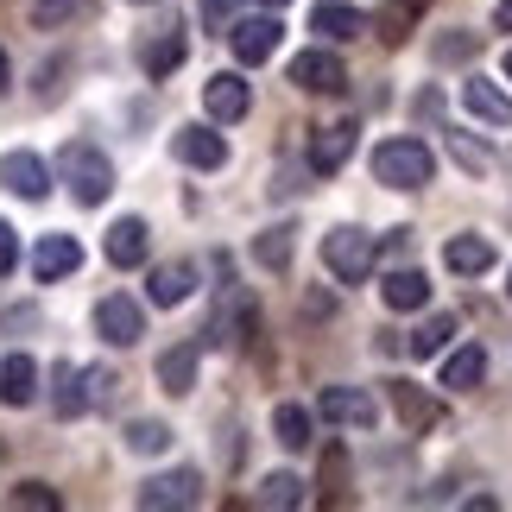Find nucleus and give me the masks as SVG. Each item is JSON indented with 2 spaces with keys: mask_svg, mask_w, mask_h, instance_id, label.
Segmentation results:
<instances>
[{
  "mask_svg": "<svg viewBox=\"0 0 512 512\" xmlns=\"http://www.w3.org/2000/svg\"><path fill=\"white\" fill-rule=\"evenodd\" d=\"M506 76H512V51H506Z\"/></svg>",
  "mask_w": 512,
  "mask_h": 512,
  "instance_id": "41",
  "label": "nucleus"
},
{
  "mask_svg": "<svg viewBox=\"0 0 512 512\" xmlns=\"http://www.w3.org/2000/svg\"><path fill=\"white\" fill-rule=\"evenodd\" d=\"M373 177H380L386 190H424L430 177H437V152H430L418 133H405V140H386L373 152Z\"/></svg>",
  "mask_w": 512,
  "mask_h": 512,
  "instance_id": "1",
  "label": "nucleus"
},
{
  "mask_svg": "<svg viewBox=\"0 0 512 512\" xmlns=\"http://www.w3.org/2000/svg\"><path fill=\"white\" fill-rule=\"evenodd\" d=\"M468 51H475V38H468V32H456V38H443V57H468Z\"/></svg>",
  "mask_w": 512,
  "mask_h": 512,
  "instance_id": "37",
  "label": "nucleus"
},
{
  "mask_svg": "<svg viewBox=\"0 0 512 512\" xmlns=\"http://www.w3.org/2000/svg\"><path fill=\"white\" fill-rule=\"evenodd\" d=\"M127 449H133V456H165V449H171V430L159 418H140V424H127Z\"/></svg>",
  "mask_w": 512,
  "mask_h": 512,
  "instance_id": "29",
  "label": "nucleus"
},
{
  "mask_svg": "<svg viewBox=\"0 0 512 512\" xmlns=\"http://www.w3.org/2000/svg\"><path fill=\"white\" fill-rule=\"evenodd\" d=\"M0 184L13 196H26V203H38V196L51 190V171H45L38 152H7V159H0Z\"/></svg>",
  "mask_w": 512,
  "mask_h": 512,
  "instance_id": "14",
  "label": "nucleus"
},
{
  "mask_svg": "<svg viewBox=\"0 0 512 512\" xmlns=\"http://www.w3.org/2000/svg\"><path fill=\"white\" fill-rule=\"evenodd\" d=\"M494 26H500V32H512V0H500V13H494Z\"/></svg>",
  "mask_w": 512,
  "mask_h": 512,
  "instance_id": "38",
  "label": "nucleus"
},
{
  "mask_svg": "<svg viewBox=\"0 0 512 512\" xmlns=\"http://www.w3.org/2000/svg\"><path fill=\"white\" fill-rule=\"evenodd\" d=\"M140 500L146 512H177V506H196L203 500V475L196 468H171V475H152V481H140Z\"/></svg>",
  "mask_w": 512,
  "mask_h": 512,
  "instance_id": "4",
  "label": "nucleus"
},
{
  "mask_svg": "<svg viewBox=\"0 0 512 512\" xmlns=\"http://www.w3.org/2000/svg\"><path fill=\"white\" fill-rule=\"evenodd\" d=\"M102 253H108V266H146V222L140 215H121V222L108 228V241H102Z\"/></svg>",
  "mask_w": 512,
  "mask_h": 512,
  "instance_id": "17",
  "label": "nucleus"
},
{
  "mask_svg": "<svg viewBox=\"0 0 512 512\" xmlns=\"http://www.w3.org/2000/svg\"><path fill=\"white\" fill-rule=\"evenodd\" d=\"M494 241H487V234H456V241L443 247V266L456 272V279H481V272H494Z\"/></svg>",
  "mask_w": 512,
  "mask_h": 512,
  "instance_id": "15",
  "label": "nucleus"
},
{
  "mask_svg": "<svg viewBox=\"0 0 512 512\" xmlns=\"http://www.w3.org/2000/svg\"><path fill=\"white\" fill-rule=\"evenodd\" d=\"M95 336L114 342V348H133V342L146 336V310L133 304V298H121V291H114V298L95 304Z\"/></svg>",
  "mask_w": 512,
  "mask_h": 512,
  "instance_id": "5",
  "label": "nucleus"
},
{
  "mask_svg": "<svg viewBox=\"0 0 512 512\" xmlns=\"http://www.w3.org/2000/svg\"><path fill=\"white\" fill-rule=\"evenodd\" d=\"M171 152H177L184 165H196V171H222V165H228V140H222L215 127H184V133L171 140Z\"/></svg>",
  "mask_w": 512,
  "mask_h": 512,
  "instance_id": "13",
  "label": "nucleus"
},
{
  "mask_svg": "<svg viewBox=\"0 0 512 512\" xmlns=\"http://www.w3.org/2000/svg\"><path fill=\"white\" fill-rule=\"evenodd\" d=\"M76 266H83V247H76L70 234H45V241L32 247V272H38V279H45V285H57V279H70Z\"/></svg>",
  "mask_w": 512,
  "mask_h": 512,
  "instance_id": "16",
  "label": "nucleus"
},
{
  "mask_svg": "<svg viewBox=\"0 0 512 512\" xmlns=\"http://www.w3.org/2000/svg\"><path fill=\"white\" fill-rule=\"evenodd\" d=\"M0 399L7 405H32L38 399V361L32 354H7V361H0Z\"/></svg>",
  "mask_w": 512,
  "mask_h": 512,
  "instance_id": "21",
  "label": "nucleus"
},
{
  "mask_svg": "<svg viewBox=\"0 0 512 512\" xmlns=\"http://www.w3.org/2000/svg\"><path fill=\"white\" fill-rule=\"evenodd\" d=\"M13 89V64H7V51H0V95Z\"/></svg>",
  "mask_w": 512,
  "mask_h": 512,
  "instance_id": "39",
  "label": "nucleus"
},
{
  "mask_svg": "<svg viewBox=\"0 0 512 512\" xmlns=\"http://www.w3.org/2000/svg\"><path fill=\"white\" fill-rule=\"evenodd\" d=\"M386 399H392V411H399V424L411 430V437H424V430L443 424V405L430 399L418 380H386Z\"/></svg>",
  "mask_w": 512,
  "mask_h": 512,
  "instance_id": "7",
  "label": "nucleus"
},
{
  "mask_svg": "<svg viewBox=\"0 0 512 512\" xmlns=\"http://www.w3.org/2000/svg\"><path fill=\"white\" fill-rule=\"evenodd\" d=\"M13 266H19V234H13L7 222H0V279H7Z\"/></svg>",
  "mask_w": 512,
  "mask_h": 512,
  "instance_id": "35",
  "label": "nucleus"
},
{
  "mask_svg": "<svg viewBox=\"0 0 512 512\" xmlns=\"http://www.w3.org/2000/svg\"><path fill=\"white\" fill-rule=\"evenodd\" d=\"M481 380H487V348H475V342H468V348H456V354L443 361V386H456V392H475Z\"/></svg>",
  "mask_w": 512,
  "mask_h": 512,
  "instance_id": "23",
  "label": "nucleus"
},
{
  "mask_svg": "<svg viewBox=\"0 0 512 512\" xmlns=\"http://www.w3.org/2000/svg\"><path fill=\"white\" fill-rule=\"evenodd\" d=\"M449 336H456V317H449V310H443V317H430V323H418V329H411V354H418V361H430V354H437V348H449Z\"/></svg>",
  "mask_w": 512,
  "mask_h": 512,
  "instance_id": "28",
  "label": "nucleus"
},
{
  "mask_svg": "<svg viewBox=\"0 0 512 512\" xmlns=\"http://www.w3.org/2000/svg\"><path fill=\"white\" fill-rule=\"evenodd\" d=\"M184 26H165V32H152L146 45H140V64H146V76H171L177 64H184Z\"/></svg>",
  "mask_w": 512,
  "mask_h": 512,
  "instance_id": "20",
  "label": "nucleus"
},
{
  "mask_svg": "<svg viewBox=\"0 0 512 512\" xmlns=\"http://www.w3.org/2000/svg\"><path fill=\"white\" fill-rule=\"evenodd\" d=\"M449 152H456V165L475 171V177H487V165H494V152H487L475 133H449Z\"/></svg>",
  "mask_w": 512,
  "mask_h": 512,
  "instance_id": "32",
  "label": "nucleus"
},
{
  "mask_svg": "<svg viewBox=\"0 0 512 512\" xmlns=\"http://www.w3.org/2000/svg\"><path fill=\"white\" fill-rule=\"evenodd\" d=\"M462 102H468V114H475V121H487V127H512V95L500 89V83H468L462 89Z\"/></svg>",
  "mask_w": 512,
  "mask_h": 512,
  "instance_id": "19",
  "label": "nucleus"
},
{
  "mask_svg": "<svg viewBox=\"0 0 512 512\" xmlns=\"http://www.w3.org/2000/svg\"><path fill=\"white\" fill-rule=\"evenodd\" d=\"M380 298H386V310H424L430 304V279H424V272H411V266H399V272H386Z\"/></svg>",
  "mask_w": 512,
  "mask_h": 512,
  "instance_id": "22",
  "label": "nucleus"
},
{
  "mask_svg": "<svg viewBox=\"0 0 512 512\" xmlns=\"http://www.w3.org/2000/svg\"><path fill=\"white\" fill-rule=\"evenodd\" d=\"M253 7H285V0H253Z\"/></svg>",
  "mask_w": 512,
  "mask_h": 512,
  "instance_id": "40",
  "label": "nucleus"
},
{
  "mask_svg": "<svg viewBox=\"0 0 512 512\" xmlns=\"http://www.w3.org/2000/svg\"><path fill=\"white\" fill-rule=\"evenodd\" d=\"M272 437H279L285 449H310V411L285 399L279 411H272Z\"/></svg>",
  "mask_w": 512,
  "mask_h": 512,
  "instance_id": "27",
  "label": "nucleus"
},
{
  "mask_svg": "<svg viewBox=\"0 0 512 512\" xmlns=\"http://www.w3.org/2000/svg\"><path fill=\"white\" fill-rule=\"evenodd\" d=\"M51 405H57V418H83L89 411V386H83V367H57V392H51Z\"/></svg>",
  "mask_w": 512,
  "mask_h": 512,
  "instance_id": "26",
  "label": "nucleus"
},
{
  "mask_svg": "<svg viewBox=\"0 0 512 512\" xmlns=\"http://www.w3.org/2000/svg\"><path fill=\"white\" fill-rule=\"evenodd\" d=\"M190 291H196V266H190V260H171V266H159V272H152L146 298L159 304V310H177V304L190 298Z\"/></svg>",
  "mask_w": 512,
  "mask_h": 512,
  "instance_id": "18",
  "label": "nucleus"
},
{
  "mask_svg": "<svg viewBox=\"0 0 512 512\" xmlns=\"http://www.w3.org/2000/svg\"><path fill=\"white\" fill-rule=\"evenodd\" d=\"M13 506H32V512H57V494L45 481H19L13 487Z\"/></svg>",
  "mask_w": 512,
  "mask_h": 512,
  "instance_id": "34",
  "label": "nucleus"
},
{
  "mask_svg": "<svg viewBox=\"0 0 512 512\" xmlns=\"http://www.w3.org/2000/svg\"><path fill=\"white\" fill-rule=\"evenodd\" d=\"M373 260H380V247H373L367 228H329L323 234V266L336 272V285H361Z\"/></svg>",
  "mask_w": 512,
  "mask_h": 512,
  "instance_id": "2",
  "label": "nucleus"
},
{
  "mask_svg": "<svg viewBox=\"0 0 512 512\" xmlns=\"http://www.w3.org/2000/svg\"><path fill=\"white\" fill-rule=\"evenodd\" d=\"M159 386L171 392V399H184V392L196 386V348H165L159 354Z\"/></svg>",
  "mask_w": 512,
  "mask_h": 512,
  "instance_id": "24",
  "label": "nucleus"
},
{
  "mask_svg": "<svg viewBox=\"0 0 512 512\" xmlns=\"http://www.w3.org/2000/svg\"><path fill=\"white\" fill-rule=\"evenodd\" d=\"M83 386H89V411H102L121 380H114V367H83Z\"/></svg>",
  "mask_w": 512,
  "mask_h": 512,
  "instance_id": "33",
  "label": "nucleus"
},
{
  "mask_svg": "<svg viewBox=\"0 0 512 512\" xmlns=\"http://www.w3.org/2000/svg\"><path fill=\"white\" fill-rule=\"evenodd\" d=\"M354 140H361V127L354 121H336V127H317V140H310V171L329 177V171H342L354 159Z\"/></svg>",
  "mask_w": 512,
  "mask_h": 512,
  "instance_id": "12",
  "label": "nucleus"
},
{
  "mask_svg": "<svg viewBox=\"0 0 512 512\" xmlns=\"http://www.w3.org/2000/svg\"><path fill=\"white\" fill-rule=\"evenodd\" d=\"M203 108H209V121H215V127H228V121H247V108H253V89H247L234 70H222V76H209V83H203Z\"/></svg>",
  "mask_w": 512,
  "mask_h": 512,
  "instance_id": "10",
  "label": "nucleus"
},
{
  "mask_svg": "<svg viewBox=\"0 0 512 512\" xmlns=\"http://www.w3.org/2000/svg\"><path fill=\"white\" fill-rule=\"evenodd\" d=\"M253 500H260V506H304V481L279 468V475H266V481H260V494H253Z\"/></svg>",
  "mask_w": 512,
  "mask_h": 512,
  "instance_id": "30",
  "label": "nucleus"
},
{
  "mask_svg": "<svg viewBox=\"0 0 512 512\" xmlns=\"http://www.w3.org/2000/svg\"><path fill=\"white\" fill-rule=\"evenodd\" d=\"M279 38H285V26L272 13H253V19H234L228 26V45H234L241 64H266V57L279 51Z\"/></svg>",
  "mask_w": 512,
  "mask_h": 512,
  "instance_id": "8",
  "label": "nucleus"
},
{
  "mask_svg": "<svg viewBox=\"0 0 512 512\" xmlns=\"http://www.w3.org/2000/svg\"><path fill=\"white\" fill-rule=\"evenodd\" d=\"M253 260L272 266V272H285L291 266V228H266L260 241H253Z\"/></svg>",
  "mask_w": 512,
  "mask_h": 512,
  "instance_id": "31",
  "label": "nucleus"
},
{
  "mask_svg": "<svg viewBox=\"0 0 512 512\" xmlns=\"http://www.w3.org/2000/svg\"><path fill=\"white\" fill-rule=\"evenodd\" d=\"M64 13H70V0H38V7H32L38 26H51V19H64Z\"/></svg>",
  "mask_w": 512,
  "mask_h": 512,
  "instance_id": "36",
  "label": "nucleus"
},
{
  "mask_svg": "<svg viewBox=\"0 0 512 512\" xmlns=\"http://www.w3.org/2000/svg\"><path fill=\"white\" fill-rule=\"evenodd\" d=\"M317 418L342 424V430H373V418H380V405H373L361 386H323V399H317Z\"/></svg>",
  "mask_w": 512,
  "mask_h": 512,
  "instance_id": "9",
  "label": "nucleus"
},
{
  "mask_svg": "<svg viewBox=\"0 0 512 512\" xmlns=\"http://www.w3.org/2000/svg\"><path fill=\"white\" fill-rule=\"evenodd\" d=\"M367 26L373 19L361 7H348V0H317V7H310V32L329 38V45H348V38H361Z\"/></svg>",
  "mask_w": 512,
  "mask_h": 512,
  "instance_id": "11",
  "label": "nucleus"
},
{
  "mask_svg": "<svg viewBox=\"0 0 512 512\" xmlns=\"http://www.w3.org/2000/svg\"><path fill=\"white\" fill-rule=\"evenodd\" d=\"M430 13V0H386V13H380V38L386 45H405L411 38V26Z\"/></svg>",
  "mask_w": 512,
  "mask_h": 512,
  "instance_id": "25",
  "label": "nucleus"
},
{
  "mask_svg": "<svg viewBox=\"0 0 512 512\" xmlns=\"http://www.w3.org/2000/svg\"><path fill=\"white\" fill-rule=\"evenodd\" d=\"M57 171H64V184H70V196H76L83 209L108 203V190H114V165H108L95 146H64V159H57Z\"/></svg>",
  "mask_w": 512,
  "mask_h": 512,
  "instance_id": "3",
  "label": "nucleus"
},
{
  "mask_svg": "<svg viewBox=\"0 0 512 512\" xmlns=\"http://www.w3.org/2000/svg\"><path fill=\"white\" fill-rule=\"evenodd\" d=\"M291 83H298L304 95H342L348 70H342L336 51H298V57H291Z\"/></svg>",
  "mask_w": 512,
  "mask_h": 512,
  "instance_id": "6",
  "label": "nucleus"
},
{
  "mask_svg": "<svg viewBox=\"0 0 512 512\" xmlns=\"http://www.w3.org/2000/svg\"><path fill=\"white\" fill-rule=\"evenodd\" d=\"M133 7H152V0H133Z\"/></svg>",
  "mask_w": 512,
  "mask_h": 512,
  "instance_id": "42",
  "label": "nucleus"
}]
</instances>
